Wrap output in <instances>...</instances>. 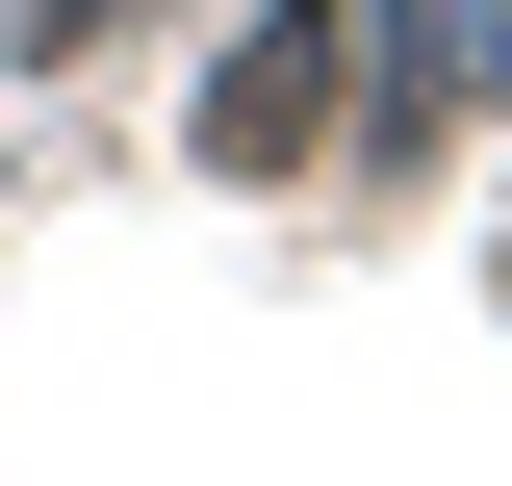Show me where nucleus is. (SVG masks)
Masks as SVG:
<instances>
[{"mask_svg": "<svg viewBox=\"0 0 512 486\" xmlns=\"http://www.w3.org/2000/svg\"><path fill=\"white\" fill-rule=\"evenodd\" d=\"M333 52H359V26H333V0H282L256 52L205 77V154H231V180H282V154H308V128H333Z\"/></svg>", "mask_w": 512, "mask_h": 486, "instance_id": "1", "label": "nucleus"}, {"mask_svg": "<svg viewBox=\"0 0 512 486\" xmlns=\"http://www.w3.org/2000/svg\"><path fill=\"white\" fill-rule=\"evenodd\" d=\"M384 52L436 77V103H487V77H512V0H384Z\"/></svg>", "mask_w": 512, "mask_h": 486, "instance_id": "2", "label": "nucleus"}]
</instances>
